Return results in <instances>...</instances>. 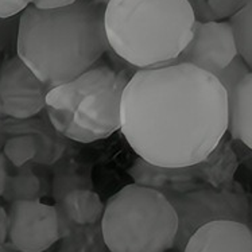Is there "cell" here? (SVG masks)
<instances>
[{
    "mask_svg": "<svg viewBox=\"0 0 252 252\" xmlns=\"http://www.w3.org/2000/svg\"><path fill=\"white\" fill-rule=\"evenodd\" d=\"M228 120L221 83L190 63L136 70L123 92L120 129L153 165H198L221 143Z\"/></svg>",
    "mask_w": 252,
    "mask_h": 252,
    "instance_id": "1",
    "label": "cell"
},
{
    "mask_svg": "<svg viewBox=\"0 0 252 252\" xmlns=\"http://www.w3.org/2000/svg\"><path fill=\"white\" fill-rule=\"evenodd\" d=\"M105 7L77 0L57 8L27 7L19 15L16 56L50 89L72 81L111 50Z\"/></svg>",
    "mask_w": 252,
    "mask_h": 252,
    "instance_id": "2",
    "label": "cell"
},
{
    "mask_svg": "<svg viewBox=\"0 0 252 252\" xmlns=\"http://www.w3.org/2000/svg\"><path fill=\"white\" fill-rule=\"evenodd\" d=\"M194 23L188 0H111L104 15L111 50L138 70L175 63Z\"/></svg>",
    "mask_w": 252,
    "mask_h": 252,
    "instance_id": "3",
    "label": "cell"
},
{
    "mask_svg": "<svg viewBox=\"0 0 252 252\" xmlns=\"http://www.w3.org/2000/svg\"><path fill=\"white\" fill-rule=\"evenodd\" d=\"M129 80L124 70L92 67L49 91L47 119L66 139L78 143L107 139L122 128V98Z\"/></svg>",
    "mask_w": 252,
    "mask_h": 252,
    "instance_id": "4",
    "label": "cell"
},
{
    "mask_svg": "<svg viewBox=\"0 0 252 252\" xmlns=\"http://www.w3.org/2000/svg\"><path fill=\"white\" fill-rule=\"evenodd\" d=\"M101 229L111 252H167L174 248L178 216L162 193L131 184L107 201Z\"/></svg>",
    "mask_w": 252,
    "mask_h": 252,
    "instance_id": "5",
    "label": "cell"
},
{
    "mask_svg": "<svg viewBox=\"0 0 252 252\" xmlns=\"http://www.w3.org/2000/svg\"><path fill=\"white\" fill-rule=\"evenodd\" d=\"M178 216L174 248L182 252L191 235L213 221L247 224L250 205L242 191L231 189H196L170 200Z\"/></svg>",
    "mask_w": 252,
    "mask_h": 252,
    "instance_id": "6",
    "label": "cell"
},
{
    "mask_svg": "<svg viewBox=\"0 0 252 252\" xmlns=\"http://www.w3.org/2000/svg\"><path fill=\"white\" fill-rule=\"evenodd\" d=\"M8 221L10 243L23 252H45L60 240L56 205L39 200L11 202Z\"/></svg>",
    "mask_w": 252,
    "mask_h": 252,
    "instance_id": "7",
    "label": "cell"
},
{
    "mask_svg": "<svg viewBox=\"0 0 252 252\" xmlns=\"http://www.w3.org/2000/svg\"><path fill=\"white\" fill-rule=\"evenodd\" d=\"M46 87L18 56L0 66V100L5 116L30 119L46 108Z\"/></svg>",
    "mask_w": 252,
    "mask_h": 252,
    "instance_id": "8",
    "label": "cell"
},
{
    "mask_svg": "<svg viewBox=\"0 0 252 252\" xmlns=\"http://www.w3.org/2000/svg\"><path fill=\"white\" fill-rule=\"evenodd\" d=\"M237 56L239 52L229 21L196 22L193 38L175 63H190L216 76Z\"/></svg>",
    "mask_w": 252,
    "mask_h": 252,
    "instance_id": "9",
    "label": "cell"
},
{
    "mask_svg": "<svg viewBox=\"0 0 252 252\" xmlns=\"http://www.w3.org/2000/svg\"><path fill=\"white\" fill-rule=\"evenodd\" d=\"M128 175L136 185L159 191L169 201L200 189L201 178L196 166L166 167L136 158L128 169Z\"/></svg>",
    "mask_w": 252,
    "mask_h": 252,
    "instance_id": "10",
    "label": "cell"
},
{
    "mask_svg": "<svg viewBox=\"0 0 252 252\" xmlns=\"http://www.w3.org/2000/svg\"><path fill=\"white\" fill-rule=\"evenodd\" d=\"M182 252H252V228L237 221H213L197 229Z\"/></svg>",
    "mask_w": 252,
    "mask_h": 252,
    "instance_id": "11",
    "label": "cell"
},
{
    "mask_svg": "<svg viewBox=\"0 0 252 252\" xmlns=\"http://www.w3.org/2000/svg\"><path fill=\"white\" fill-rule=\"evenodd\" d=\"M0 134L1 135H22L32 134L38 138V155L35 163L53 165L61 159L66 143L63 136L57 132L52 123L42 119H1L0 120Z\"/></svg>",
    "mask_w": 252,
    "mask_h": 252,
    "instance_id": "12",
    "label": "cell"
},
{
    "mask_svg": "<svg viewBox=\"0 0 252 252\" xmlns=\"http://www.w3.org/2000/svg\"><path fill=\"white\" fill-rule=\"evenodd\" d=\"M228 131L252 150V72L228 94Z\"/></svg>",
    "mask_w": 252,
    "mask_h": 252,
    "instance_id": "13",
    "label": "cell"
},
{
    "mask_svg": "<svg viewBox=\"0 0 252 252\" xmlns=\"http://www.w3.org/2000/svg\"><path fill=\"white\" fill-rule=\"evenodd\" d=\"M60 240L58 252H111L104 239L101 222L76 225L58 213Z\"/></svg>",
    "mask_w": 252,
    "mask_h": 252,
    "instance_id": "14",
    "label": "cell"
},
{
    "mask_svg": "<svg viewBox=\"0 0 252 252\" xmlns=\"http://www.w3.org/2000/svg\"><path fill=\"white\" fill-rule=\"evenodd\" d=\"M104 204L93 190H76L56 202L58 213L76 225H92L101 222Z\"/></svg>",
    "mask_w": 252,
    "mask_h": 252,
    "instance_id": "15",
    "label": "cell"
},
{
    "mask_svg": "<svg viewBox=\"0 0 252 252\" xmlns=\"http://www.w3.org/2000/svg\"><path fill=\"white\" fill-rule=\"evenodd\" d=\"M76 190H93L91 167L72 158L58 163L53 181V197L56 202Z\"/></svg>",
    "mask_w": 252,
    "mask_h": 252,
    "instance_id": "16",
    "label": "cell"
},
{
    "mask_svg": "<svg viewBox=\"0 0 252 252\" xmlns=\"http://www.w3.org/2000/svg\"><path fill=\"white\" fill-rule=\"evenodd\" d=\"M41 196V181L30 166H23L15 175L7 177L3 197L10 202L35 201Z\"/></svg>",
    "mask_w": 252,
    "mask_h": 252,
    "instance_id": "17",
    "label": "cell"
},
{
    "mask_svg": "<svg viewBox=\"0 0 252 252\" xmlns=\"http://www.w3.org/2000/svg\"><path fill=\"white\" fill-rule=\"evenodd\" d=\"M231 23L239 56L252 72V0H243V7L228 19Z\"/></svg>",
    "mask_w": 252,
    "mask_h": 252,
    "instance_id": "18",
    "label": "cell"
},
{
    "mask_svg": "<svg viewBox=\"0 0 252 252\" xmlns=\"http://www.w3.org/2000/svg\"><path fill=\"white\" fill-rule=\"evenodd\" d=\"M38 149H39V144H38V138L35 135H15L5 140L3 146V154L12 165L21 169L31 160H35Z\"/></svg>",
    "mask_w": 252,
    "mask_h": 252,
    "instance_id": "19",
    "label": "cell"
},
{
    "mask_svg": "<svg viewBox=\"0 0 252 252\" xmlns=\"http://www.w3.org/2000/svg\"><path fill=\"white\" fill-rule=\"evenodd\" d=\"M250 73H251V69L248 67L246 61L240 56H237L225 69H222L221 72L217 73L216 77L221 83L226 93L229 94Z\"/></svg>",
    "mask_w": 252,
    "mask_h": 252,
    "instance_id": "20",
    "label": "cell"
},
{
    "mask_svg": "<svg viewBox=\"0 0 252 252\" xmlns=\"http://www.w3.org/2000/svg\"><path fill=\"white\" fill-rule=\"evenodd\" d=\"M18 26H19V16L0 19V53L7 47H10L12 43H15L16 46Z\"/></svg>",
    "mask_w": 252,
    "mask_h": 252,
    "instance_id": "21",
    "label": "cell"
},
{
    "mask_svg": "<svg viewBox=\"0 0 252 252\" xmlns=\"http://www.w3.org/2000/svg\"><path fill=\"white\" fill-rule=\"evenodd\" d=\"M219 21L229 19L243 7V0H208Z\"/></svg>",
    "mask_w": 252,
    "mask_h": 252,
    "instance_id": "22",
    "label": "cell"
},
{
    "mask_svg": "<svg viewBox=\"0 0 252 252\" xmlns=\"http://www.w3.org/2000/svg\"><path fill=\"white\" fill-rule=\"evenodd\" d=\"M32 0H0V19H8L21 15Z\"/></svg>",
    "mask_w": 252,
    "mask_h": 252,
    "instance_id": "23",
    "label": "cell"
},
{
    "mask_svg": "<svg viewBox=\"0 0 252 252\" xmlns=\"http://www.w3.org/2000/svg\"><path fill=\"white\" fill-rule=\"evenodd\" d=\"M190 3L191 10L196 18V22L200 23H209V22H217L219 18L209 5L208 0H188Z\"/></svg>",
    "mask_w": 252,
    "mask_h": 252,
    "instance_id": "24",
    "label": "cell"
},
{
    "mask_svg": "<svg viewBox=\"0 0 252 252\" xmlns=\"http://www.w3.org/2000/svg\"><path fill=\"white\" fill-rule=\"evenodd\" d=\"M77 0H32V4L38 8H57V7H65L73 4Z\"/></svg>",
    "mask_w": 252,
    "mask_h": 252,
    "instance_id": "25",
    "label": "cell"
},
{
    "mask_svg": "<svg viewBox=\"0 0 252 252\" xmlns=\"http://www.w3.org/2000/svg\"><path fill=\"white\" fill-rule=\"evenodd\" d=\"M8 228H10L8 212H5L4 208L0 206V246L7 243V239H8Z\"/></svg>",
    "mask_w": 252,
    "mask_h": 252,
    "instance_id": "26",
    "label": "cell"
},
{
    "mask_svg": "<svg viewBox=\"0 0 252 252\" xmlns=\"http://www.w3.org/2000/svg\"><path fill=\"white\" fill-rule=\"evenodd\" d=\"M5 181H7V171H5V162L4 157L0 154V197L3 196L4 191Z\"/></svg>",
    "mask_w": 252,
    "mask_h": 252,
    "instance_id": "27",
    "label": "cell"
},
{
    "mask_svg": "<svg viewBox=\"0 0 252 252\" xmlns=\"http://www.w3.org/2000/svg\"><path fill=\"white\" fill-rule=\"evenodd\" d=\"M0 252H23L21 250H18L16 247H14L11 243H4L0 246Z\"/></svg>",
    "mask_w": 252,
    "mask_h": 252,
    "instance_id": "28",
    "label": "cell"
},
{
    "mask_svg": "<svg viewBox=\"0 0 252 252\" xmlns=\"http://www.w3.org/2000/svg\"><path fill=\"white\" fill-rule=\"evenodd\" d=\"M93 1H94L96 4H100V5H104V7H107V4H108L111 0H93Z\"/></svg>",
    "mask_w": 252,
    "mask_h": 252,
    "instance_id": "29",
    "label": "cell"
},
{
    "mask_svg": "<svg viewBox=\"0 0 252 252\" xmlns=\"http://www.w3.org/2000/svg\"><path fill=\"white\" fill-rule=\"evenodd\" d=\"M5 113H4V109H3V104H1V100H0V120L1 119H4Z\"/></svg>",
    "mask_w": 252,
    "mask_h": 252,
    "instance_id": "30",
    "label": "cell"
}]
</instances>
